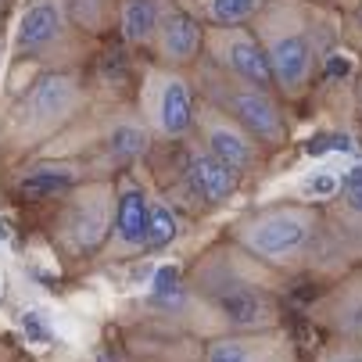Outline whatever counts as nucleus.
<instances>
[{"instance_id":"4","label":"nucleus","mask_w":362,"mask_h":362,"mask_svg":"<svg viewBox=\"0 0 362 362\" xmlns=\"http://www.w3.org/2000/svg\"><path fill=\"white\" fill-rule=\"evenodd\" d=\"M204 100H212V105L223 108L230 119H237L266 151L284 147L287 136H291V126H287V115H284L276 90L240 83V79L223 76L219 69L209 65V72H204Z\"/></svg>"},{"instance_id":"29","label":"nucleus","mask_w":362,"mask_h":362,"mask_svg":"<svg viewBox=\"0 0 362 362\" xmlns=\"http://www.w3.org/2000/svg\"><path fill=\"white\" fill-rule=\"evenodd\" d=\"M358 362H362V358H358Z\"/></svg>"},{"instance_id":"17","label":"nucleus","mask_w":362,"mask_h":362,"mask_svg":"<svg viewBox=\"0 0 362 362\" xmlns=\"http://www.w3.org/2000/svg\"><path fill=\"white\" fill-rule=\"evenodd\" d=\"M162 0H122L119 4V33L129 47H147L154 43L162 18Z\"/></svg>"},{"instance_id":"11","label":"nucleus","mask_w":362,"mask_h":362,"mask_svg":"<svg viewBox=\"0 0 362 362\" xmlns=\"http://www.w3.org/2000/svg\"><path fill=\"white\" fill-rule=\"evenodd\" d=\"M154 58L165 69H187L197 62V54L204 50V25L194 11L180 8V4H165L162 18H158V33H154Z\"/></svg>"},{"instance_id":"28","label":"nucleus","mask_w":362,"mask_h":362,"mask_svg":"<svg viewBox=\"0 0 362 362\" xmlns=\"http://www.w3.org/2000/svg\"><path fill=\"white\" fill-rule=\"evenodd\" d=\"M4 4H8V0H0V11H4Z\"/></svg>"},{"instance_id":"23","label":"nucleus","mask_w":362,"mask_h":362,"mask_svg":"<svg viewBox=\"0 0 362 362\" xmlns=\"http://www.w3.org/2000/svg\"><path fill=\"white\" fill-rule=\"evenodd\" d=\"M22 330H25V337L29 341H50V330H47V323H43V316L40 313H25L22 316Z\"/></svg>"},{"instance_id":"18","label":"nucleus","mask_w":362,"mask_h":362,"mask_svg":"<svg viewBox=\"0 0 362 362\" xmlns=\"http://www.w3.org/2000/svg\"><path fill=\"white\" fill-rule=\"evenodd\" d=\"M76 173L72 165H40V169H29L18 183V190L29 197V201H43V197H58L72 187Z\"/></svg>"},{"instance_id":"8","label":"nucleus","mask_w":362,"mask_h":362,"mask_svg":"<svg viewBox=\"0 0 362 362\" xmlns=\"http://www.w3.org/2000/svg\"><path fill=\"white\" fill-rule=\"evenodd\" d=\"M204 58L223 76H233L262 90H276L266 50L251 33V25H204Z\"/></svg>"},{"instance_id":"14","label":"nucleus","mask_w":362,"mask_h":362,"mask_svg":"<svg viewBox=\"0 0 362 362\" xmlns=\"http://www.w3.org/2000/svg\"><path fill=\"white\" fill-rule=\"evenodd\" d=\"M183 180H187L190 194L204 204H226L237 194V183H240V176L230 165H223L216 154H209L204 147L190 151V158L183 165Z\"/></svg>"},{"instance_id":"20","label":"nucleus","mask_w":362,"mask_h":362,"mask_svg":"<svg viewBox=\"0 0 362 362\" xmlns=\"http://www.w3.org/2000/svg\"><path fill=\"white\" fill-rule=\"evenodd\" d=\"M122 0H69V15L79 33H105L119 18Z\"/></svg>"},{"instance_id":"2","label":"nucleus","mask_w":362,"mask_h":362,"mask_svg":"<svg viewBox=\"0 0 362 362\" xmlns=\"http://www.w3.org/2000/svg\"><path fill=\"white\" fill-rule=\"evenodd\" d=\"M251 33L266 50L276 93L287 100L305 97L308 83L316 76V65L323 62L320 40L313 33V15L294 0H266L251 22Z\"/></svg>"},{"instance_id":"19","label":"nucleus","mask_w":362,"mask_h":362,"mask_svg":"<svg viewBox=\"0 0 362 362\" xmlns=\"http://www.w3.org/2000/svg\"><path fill=\"white\" fill-rule=\"evenodd\" d=\"M266 0H201V15L209 25H251Z\"/></svg>"},{"instance_id":"7","label":"nucleus","mask_w":362,"mask_h":362,"mask_svg":"<svg viewBox=\"0 0 362 362\" xmlns=\"http://www.w3.org/2000/svg\"><path fill=\"white\" fill-rule=\"evenodd\" d=\"M204 298L212 301L216 313L237 330V334H262V330H273L276 327V301L251 284L247 276H237L233 269H219L204 280Z\"/></svg>"},{"instance_id":"16","label":"nucleus","mask_w":362,"mask_h":362,"mask_svg":"<svg viewBox=\"0 0 362 362\" xmlns=\"http://www.w3.org/2000/svg\"><path fill=\"white\" fill-rule=\"evenodd\" d=\"M105 147H108V158L115 165H129L136 158H144L147 147H151V129L144 126L140 112H119L112 122H108V133H105Z\"/></svg>"},{"instance_id":"24","label":"nucleus","mask_w":362,"mask_h":362,"mask_svg":"<svg viewBox=\"0 0 362 362\" xmlns=\"http://www.w3.org/2000/svg\"><path fill=\"white\" fill-rule=\"evenodd\" d=\"M154 291H158V294H173L176 291V269L173 266L158 269V276H154Z\"/></svg>"},{"instance_id":"27","label":"nucleus","mask_w":362,"mask_h":362,"mask_svg":"<svg viewBox=\"0 0 362 362\" xmlns=\"http://www.w3.org/2000/svg\"><path fill=\"white\" fill-rule=\"evenodd\" d=\"M355 18H358V25H362V8H358V11H355Z\"/></svg>"},{"instance_id":"22","label":"nucleus","mask_w":362,"mask_h":362,"mask_svg":"<svg viewBox=\"0 0 362 362\" xmlns=\"http://www.w3.org/2000/svg\"><path fill=\"white\" fill-rule=\"evenodd\" d=\"M337 190H341V180H334L330 173H320V176H313V180L301 183V194H305V197H320V201H334Z\"/></svg>"},{"instance_id":"12","label":"nucleus","mask_w":362,"mask_h":362,"mask_svg":"<svg viewBox=\"0 0 362 362\" xmlns=\"http://www.w3.org/2000/svg\"><path fill=\"white\" fill-rule=\"evenodd\" d=\"M151 197L144 187H136L133 180H122L119 197H115V223H112V244L108 255L112 258H126V255H140L147 251V226H151Z\"/></svg>"},{"instance_id":"25","label":"nucleus","mask_w":362,"mask_h":362,"mask_svg":"<svg viewBox=\"0 0 362 362\" xmlns=\"http://www.w3.org/2000/svg\"><path fill=\"white\" fill-rule=\"evenodd\" d=\"M0 240H8V226L4 223H0Z\"/></svg>"},{"instance_id":"9","label":"nucleus","mask_w":362,"mask_h":362,"mask_svg":"<svg viewBox=\"0 0 362 362\" xmlns=\"http://www.w3.org/2000/svg\"><path fill=\"white\" fill-rule=\"evenodd\" d=\"M194 129L204 140V151L216 154L223 165H230L237 176H247L255 169H262L266 162V147L258 144L237 119H230L223 108H216L212 100H197L194 108Z\"/></svg>"},{"instance_id":"3","label":"nucleus","mask_w":362,"mask_h":362,"mask_svg":"<svg viewBox=\"0 0 362 362\" xmlns=\"http://www.w3.org/2000/svg\"><path fill=\"white\" fill-rule=\"evenodd\" d=\"M86 108V83L76 69H47L15 100L8 115V136L15 147H36L62 133Z\"/></svg>"},{"instance_id":"5","label":"nucleus","mask_w":362,"mask_h":362,"mask_svg":"<svg viewBox=\"0 0 362 362\" xmlns=\"http://www.w3.org/2000/svg\"><path fill=\"white\" fill-rule=\"evenodd\" d=\"M194 90L180 69L147 65L140 83V119L158 140H180L194 129Z\"/></svg>"},{"instance_id":"15","label":"nucleus","mask_w":362,"mask_h":362,"mask_svg":"<svg viewBox=\"0 0 362 362\" xmlns=\"http://www.w3.org/2000/svg\"><path fill=\"white\" fill-rule=\"evenodd\" d=\"M287 344L276 341L269 330L262 334H226L209 344L204 362H284Z\"/></svg>"},{"instance_id":"10","label":"nucleus","mask_w":362,"mask_h":362,"mask_svg":"<svg viewBox=\"0 0 362 362\" xmlns=\"http://www.w3.org/2000/svg\"><path fill=\"white\" fill-rule=\"evenodd\" d=\"M112 223H115V187L108 180L86 183L65 204L62 240L72 251H86L90 255V251H97L112 237Z\"/></svg>"},{"instance_id":"6","label":"nucleus","mask_w":362,"mask_h":362,"mask_svg":"<svg viewBox=\"0 0 362 362\" xmlns=\"http://www.w3.org/2000/svg\"><path fill=\"white\" fill-rule=\"evenodd\" d=\"M79 29L69 15V0H29L15 29V54L22 62H72Z\"/></svg>"},{"instance_id":"26","label":"nucleus","mask_w":362,"mask_h":362,"mask_svg":"<svg viewBox=\"0 0 362 362\" xmlns=\"http://www.w3.org/2000/svg\"><path fill=\"white\" fill-rule=\"evenodd\" d=\"M358 115H362V83H358Z\"/></svg>"},{"instance_id":"13","label":"nucleus","mask_w":362,"mask_h":362,"mask_svg":"<svg viewBox=\"0 0 362 362\" xmlns=\"http://www.w3.org/2000/svg\"><path fill=\"white\" fill-rule=\"evenodd\" d=\"M327 223L341 251L362 258V165H351L341 176V190L334 194L330 209H327Z\"/></svg>"},{"instance_id":"1","label":"nucleus","mask_w":362,"mask_h":362,"mask_svg":"<svg viewBox=\"0 0 362 362\" xmlns=\"http://www.w3.org/2000/svg\"><path fill=\"white\" fill-rule=\"evenodd\" d=\"M233 240L262 266L273 269H313L316 262L330 255H344L327 212H320L316 204H301V201H280L266 204L233 226Z\"/></svg>"},{"instance_id":"21","label":"nucleus","mask_w":362,"mask_h":362,"mask_svg":"<svg viewBox=\"0 0 362 362\" xmlns=\"http://www.w3.org/2000/svg\"><path fill=\"white\" fill-rule=\"evenodd\" d=\"M180 237V219L169 204L154 201L151 204V226H147V251H158L165 244H173Z\"/></svg>"}]
</instances>
